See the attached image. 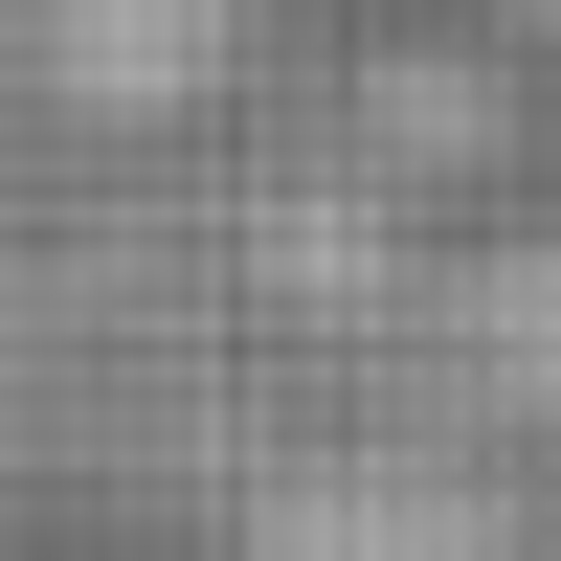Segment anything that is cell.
<instances>
[{
    "label": "cell",
    "mask_w": 561,
    "mask_h": 561,
    "mask_svg": "<svg viewBox=\"0 0 561 561\" xmlns=\"http://www.w3.org/2000/svg\"><path fill=\"white\" fill-rule=\"evenodd\" d=\"M225 45H248V0H45V68H68L90 113H180Z\"/></svg>",
    "instance_id": "obj_1"
}]
</instances>
